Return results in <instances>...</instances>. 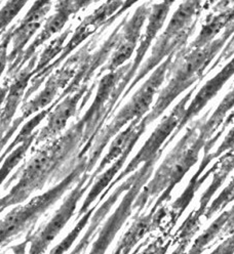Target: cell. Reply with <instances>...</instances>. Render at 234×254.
<instances>
[{"instance_id":"cell-1","label":"cell","mask_w":234,"mask_h":254,"mask_svg":"<svg viewBox=\"0 0 234 254\" xmlns=\"http://www.w3.org/2000/svg\"><path fill=\"white\" fill-rule=\"evenodd\" d=\"M208 114L209 112L204 118L195 121L194 124L186 129V133L155 171L152 180L140 192L134 203L137 215L144 209L148 202L158 197L151 211L155 212L157 210L164 202L170 199L175 187L181 183L183 178L197 163L200 151L205 149L207 142L216 132V129L206 120Z\"/></svg>"},{"instance_id":"cell-2","label":"cell","mask_w":234,"mask_h":254,"mask_svg":"<svg viewBox=\"0 0 234 254\" xmlns=\"http://www.w3.org/2000/svg\"><path fill=\"white\" fill-rule=\"evenodd\" d=\"M233 33L234 23L224 30L219 38H216L202 49L189 50L188 47H184L177 53L168 73L169 81L167 85L161 89L152 110L144 117L148 125L158 119L180 94L190 88L197 80L207 76V68L223 50Z\"/></svg>"},{"instance_id":"cell-3","label":"cell","mask_w":234,"mask_h":254,"mask_svg":"<svg viewBox=\"0 0 234 254\" xmlns=\"http://www.w3.org/2000/svg\"><path fill=\"white\" fill-rule=\"evenodd\" d=\"M88 155L77 157V164L70 174L43 194L34 197L25 205H20L10 210L0 219V247L11 242L14 238L32 228L37 219L58 202L72 185L80 181L88 172Z\"/></svg>"},{"instance_id":"cell-4","label":"cell","mask_w":234,"mask_h":254,"mask_svg":"<svg viewBox=\"0 0 234 254\" xmlns=\"http://www.w3.org/2000/svg\"><path fill=\"white\" fill-rule=\"evenodd\" d=\"M176 55L177 53L170 55L152 72L147 80L135 92L131 101L119 111L113 120L104 127L98 134L88 153V169L90 171L96 166L109 141L120 132L122 127L136 119H143L144 115L149 112L155 94L158 92V89L163 84L165 78L168 77L171 64H173Z\"/></svg>"},{"instance_id":"cell-5","label":"cell","mask_w":234,"mask_h":254,"mask_svg":"<svg viewBox=\"0 0 234 254\" xmlns=\"http://www.w3.org/2000/svg\"><path fill=\"white\" fill-rule=\"evenodd\" d=\"M135 4L136 2L107 1L103 3L100 7H98L95 11L91 12L89 15H87L75 29V31L73 32V36L64 46L63 51H62L58 59L54 61L49 67H46L42 72L33 76V78L31 79L30 85L25 94L24 102H27L31 95L38 90L42 83L46 81V79L62 65V63L68 59V57L82 42H84L88 37L95 35L99 30L103 29L104 27L110 26L119 15H121L124 11H127Z\"/></svg>"},{"instance_id":"cell-6","label":"cell","mask_w":234,"mask_h":254,"mask_svg":"<svg viewBox=\"0 0 234 254\" xmlns=\"http://www.w3.org/2000/svg\"><path fill=\"white\" fill-rule=\"evenodd\" d=\"M196 87L197 85H195L193 88H191L185 94V97L174 107L173 110H171L169 115L165 116L162 119V121L157 125V127L154 129L152 134L146 140L141 150L138 152V154L132 159V161L128 164V166L119 173V176L110 184V186L105 190V192L101 195L96 205L101 203L118 183H120L123 179H126L132 172L137 171L140 165L152 161L154 159L160 158L163 152V146L167 141V138H169L170 135L175 132L177 127L181 123L185 114L187 104L189 103L190 99L192 98V94Z\"/></svg>"},{"instance_id":"cell-7","label":"cell","mask_w":234,"mask_h":254,"mask_svg":"<svg viewBox=\"0 0 234 254\" xmlns=\"http://www.w3.org/2000/svg\"><path fill=\"white\" fill-rule=\"evenodd\" d=\"M95 180L96 177L92 173L83 174L48 224L39 228L32 236L28 237L27 241L30 246L27 254H44L51 243L68 224V221L75 213L78 202L80 201Z\"/></svg>"},{"instance_id":"cell-8","label":"cell","mask_w":234,"mask_h":254,"mask_svg":"<svg viewBox=\"0 0 234 254\" xmlns=\"http://www.w3.org/2000/svg\"><path fill=\"white\" fill-rule=\"evenodd\" d=\"M158 159H154L152 161H149L140 168L138 171V177L135 181L134 185L128 190L127 194L124 195L122 201L118 205L116 210L113 214L109 217L102 229L99 232L97 240L92 244L91 250L88 254H105L107 249L110 246L112 241L114 240L115 236L120 231L122 226L126 224L128 218L132 215L134 210V203L138 197V195L141 192L144 186L148 183L149 179L151 178L153 169L155 167L156 162Z\"/></svg>"},{"instance_id":"cell-9","label":"cell","mask_w":234,"mask_h":254,"mask_svg":"<svg viewBox=\"0 0 234 254\" xmlns=\"http://www.w3.org/2000/svg\"><path fill=\"white\" fill-rule=\"evenodd\" d=\"M173 4L174 2L171 1L152 3L151 11L148 17V25L146 27L144 35L140 39V45L137 49L134 62L132 63L129 72L122 78V80L119 82V84L113 91L112 97L110 99V102L116 106V109L118 108V103L120 101V98L122 97L123 92L126 91V89L134 80L139 67L141 66L148 50L150 49L152 41L155 39L156 35H157L158 32L163 27V24L167 18V14Z\"/></svg>"},{"instance_id":"cell-10","label":"cell","mask_w":234,"mask_h":254,"mask_svg":"<svg viewBox=\"0 0 234 254\" xmlns=\"http://www.w3.org/2000/svg\"><path fill=\"white\" fill-rule=\"evenodd\" d=\"M152 2H145L140 5L130 20H127L121 28L120 39L106 66L101 68L98 76L103 73L115 72L126 64L134 55L138 42L141 38L143 26L151 11Z\"/></svg>"},{"instance_id":"cell-11","label":"cell","mask_w":234,"mask_h":254,"mask_svg":"<svg viewBox=\"0 0 234 254\" xmlns=\"http://www.w3.org/2000/svg\"><path fill=\"white\" fill-rule=\"evenodd\" d=\"M234 169V151L228 152L226 155L220 157L219 160V166L217 167L215 172L213 173V181L212 184L209 186V188L206 190V192L202 194L199 207L194 212H191V214L187 217V219L183 222V225L180 227L178 232V243H179V249L185 251L187 245H188L192 239V237L195 235V233L198 231L200 226V217L205 215L208 205L210 203V200L215 195V193L218 190L227 177L230 174V172Z\"/></svg>"},{"instance_id":"cell-12","label":"cell","mask_w":234,"mask_h":254,"mask_svg":"<svg viewBox=\"0 0 234 254\" xmlns=\"http://www.w3.org/2000/svg\"><path fill=\"white\" fill-rule=\"evenodd\" d=\"M52 1H36L27 11L22 21L15 26L12 32L11 50L8 54V69L6 78L11 79L14 76L17 69L18 62L24 54L25 46L30 39L34 36L36 32L40 29L46 15L53 7Z\"/></svg>"},{"instance_id":"cell-13","label":"cell","mask_w":234,"mask_h":254,"mask_svg":"<svg viewBox=\"0 0 234 254\" xmlns=\"http://www.w3.org/2000/svg\"><path fill=\"white\" fill-rule=\"evenodd\" d=\"M196 24L187 28L182 32H179V33H171V32L166 30L163 31V33L158 37L157 40H156L154 46L152 47L151 55L143 64L142 67L139 69L132 83L129 85L126 91L123 92L122 97L118 103V106L121 103V101L127 98V95L140 81L142 80V79H144L152 70H155L157 68L162 62H164V59L166 60L170 55L176 54L183 50L184 47H186L188 39L195 32Z\"/></svg>"},{"instance_id":"cell-14","label":"cell","mask_w":234,"mask_h":254,"mask_svg":"<svg viewBox=\"0 0 234 254\" xmlns=\"http://www.w3.org/2000/svg\"><path fill=\"white\" fill-rule=\"evenodd\" d=\"M91 3V1H77V0H63V1H58L56 3V11L46 20L40 33L24 51V54L18 62L14 76L24 68V66L27 65V63L36 54H38L37 51L43 43L49 41L54 35L62 31V29L65 27V25L70 20L71 15L76 14L78 11L87 7Z\"/></svg>"},{"instance_id":"cell-15","label":"cell","mask_w":234,"mask_h":254,"mask_svg":"<svg viewBox=\"0 0 234 254\" xmlns=\"http://www.w3.org/2000/svg\"><path fill=\"white\" fill-rule=\"evenodd\" d=\"M128 20V15L122 19V21L118 24V26L113 30L111 35L108 37V39L104 42V44L100 47V50L97 51L95 54H91L86 61L82 64L79 70L77 71L75 77L73 78V80L70 82V84L63 90L59 98L57 99L58 101L55 102V104H58L60 101L66 98L67 95L74 93L79 89L82 85L88 84V81L92 78V76L95 75L96 71L102 67L105 62L111 57L112 53L114 52L115 47L117 46L119 39H120V34H121V28L123 27L124 23Z\"/></svg>"},{"instance_id":"cell-16","label":"cell","mask_w":234,"mask_h":254,"mask_svg":"<svg viewBox=\"0 0 234 254\" xmlns=\"http://www.w3.org/2000/svg\"><path fill=\"white\" fill-rule=\"evenodd\" d=\"M88 88V84L82 85L77 91L67 95L53 108L48 116V124L38 130L35 138L36 145L46 140H53L63 132L69 119L77 113L78 105L84 98Z\"/></svg>"},{"instance_id":"cell-17","label":"cell","mask_w":234,"mask_h":254,"mask_svg":"<svg viewBox=\"0 0 234 254\" xmlns=\"http://www.w3.org/2000/svg\"><path fill=\"white\" fill-rule=\"evenodd\" d=\"M233 75H234V58L227 64L226 66L222 68V70L219 73L215 75L212 79H210V80L199 89V91L193 98L192 102L189 104L188 107L186 108L184 117L181 123L179 124V126L177 127V129L165 142V145L162 148L163 151L166 149V147L170 144V142L175 139V137L179 134V132L184 128L185 125L189 121H191L195 116H197L200 111L207 106V104L216 97L218 92L222 89V87L229 81V79Z\"/></svg>"},{"instance_id":"cell-18","label":"cell","mask_w":234,"mask_h":254,"mask_svg":"<svg viewBox=\"0 0 234 254\" xmlns=\"http://www.w3.org/2000/svg\"><path fill=\"white\" fill-rule=\"evenodd\" d=\"M38 58L39 55L36 54L10 80L6 100L2 109L1 116H0V130L5 131L11 126L15 112H17L20 104L24 101L31 79L33 78V72L38 62Z\"/></svg>"},{"instance_id":"cell-19","label":"cell","mask_w":234,"mask_h":254,"mask_svg":"<svg viewBox=\"0 0 234 254\" xmlns=\"http://www.w3.org/2000/svg\"><path fill=\"white\" fill-rule=\"evenodd\" d=\"M217 13L208 15L197 37L188 47L189 50H199L212 43L229 25L234 23V1H221L216 3Z\"/></svg>"},{"instance_id":"cell-20","label":"cell","mask_w":234,"mask_h":254,"mask_svg":"<svg viewBox=\"0 0 234 254\" xmlns=\"http://www.w3.org/2000/svg\"><path fill=\"white\" fill-rule=\"evenodd\" d=\"M147 126L148 124L146 123L144 118L136 119L130 123L126 129L120 131L111 142L107 154L102 159V161L100 162L97 169L92 172L93 176L97 178L99 174L103 172L106 166L111 164L116 159H118L131 145H136L139 138L145 132Z\"/></svg>"},{"instance_id":"cell-21","label":"cell","mask_w":234,"mask_h":254,"mask_svg":"<svg viewBox=\"0 0 234 254\" xmlns=\"http://www.w3.org/2000/svg\"><path fill=\"white\" fill-rule=\"evenodd\" d=\"M137 177H138V172L136 171L134 174H132L129 179H127L126 182H123L120 186H118L113 190L112 194L108 197V199L100 206L98 210L95 212V214L91 216L89 227L87 228L85 234L81 238L79 243L75 246V248L69 254H83L84 253V251L87 249L90 242L92 241L93 237L96 236V234L99 230V227L102 224L104 218L106 217V215L109 213V211H110V209L113 207L114 204L117 202V200L119 199L121 194L123 192H128V190L131 189V187L134 185L135 181L137 180Z\"/></svg>"},{"instance_id":"cell-22","label":"cell","mask_w":234,"mask_h":254,"mask_svg":"<svg viewBox=\"0 0 234 254\" xmlns=\"http://www.w3.org/2000/svg\"><path fill=\"white\" fill-rule=\"evenodd\" d=\"M165 215L164 208L160 207L155 212L151 211L147 215L135 216L132 226L124 234L117 244L116 249L112 254H130L132 249L141 241L145 235H147L152 229L157 227L162 217Z\"/></svg>"},{"instance_id":"cell-23","label":"cell","mask_w":234,"mask_h":254,"mask_svg":"<svg viewBox=\"0 0 234 254\" xmlns=\"http://www.w3.org/2000/svg\"><path fill=\"white\" fill-rule=\"evenodd\" d=\"M213 160H214V158L212 156V153L205 154L199 168L197 169L194 176L191 178L186 190H184L183 194L179 197V199L171 204V210L169 212L170 213L169 214V217H170L169 222H170L171 228L176 225V221L182 216V214L184 213L186 208L188 207V205L190 204L191 200L194 198V195L198 190L199 187L206 182V180L211 176V174H213L215 172V170L217 169V167L219 166V161H218L210 168V170L205 172L206 168L209 166V164Z\"/></svg>"},{"instance_id":"cell-24","label":"cell","mask_w":234,"mask_h":254,"mask_svg":"<svg viewBox=\"0 0 234 254\" xmlns=\"http://www.w3.org/2000/svg\"><path fill=\"white\" fill-rule=\"evenodd\" d=\"M134 147H135V145H131L126 151L122 153V155L118 159H116L114 163L111 165V167H109L106 171L99 174V176L96 178V183L92 185L89 193L87 194L85 200L83 201L79 211H78V213H77L76 219H79L83 214H85L90 209L91 204L97 200L98 197L101 196L102 193L105 192V190L109 186H110V184L113 182L114 177L122 168L123 164L126 163L127 159L130 156V154L132 153Z\"/></svg>"},{"instance_id":"cell-25","label":"cell","mask_w":234,"mask_h":254,"mask_svg":"<svg viewBox=\"0 0 234 254\" xmlns=\"http://www.w3.org/2000/svg\"><path fill=\"white\" fill-rule=\"evenodd\" d=\"M59 90H63L56 77L52 74L45 81L43 89L31 101L25 102L22 107V116L25 119L37 113L40 110H45L53 105V102L58 97Z\"/></svg>"},{"instance_id":"cell-26","label":"cell","mask_w":234,"mask_h":254,"mask_svg":"<svg viewBox=\"0 0 234 254\" xmlns=\"http://www.w3.org/2000/svg\"><path fill=\"white\" fill-rule=\"evenodd\" d=\"M71 32H72V29L70 27L67 30H65L63 33H61L57 38L53 39L51 41V43L45 47L43 52L39 55L38 62L36 64V67H35L34 72H33V76L39 74L46 67H49L51 64L53 63L54 59L61 55L62 51H63V49H64L65 41L69 37Z\"/></svg>"},{"instance_id":"cell-27","label":"cell","mask_w":234,"mask_h":254,"mask_svg":"<svg viewBox=\"0 0 234 254\" xmlns=\"http://www.w3.org/2000/svg\"><path fill=\"white\" fill-rule=\"evenodd\" d=\"M55 106H56V105L53 104L51 107L46 108L45 110H42L40 113H38L37 115H35L32 119H30V120L22 127V129L19 131L18 135L15 136V138L12 140L11 144L4 150V152H3L1 155H0V161L3 162L4 159L8 156V154H9L11 151H13V150L15 149V147L20 146V145L22 144V142H24L25 140H27L28 138H30L31 136L33 135L34 129L42 122V120H43L46 116H49L50 112L53 110V108H54Z\"/></svg>"},{"instance_id":"cell-28","label":"cell","mask_w":234,"mask_h":254,"mask_svg":"<svg viewBox=\"0 0 234 254\" xmlns=\"http://www.w3.org/2000/svg\"><path fill=\"white\" fill-rule=\"evenodd\" d=\"M37 134L38 131H35L32 136L22 142L20 146H18L13 151H11L8 154V156L4 159V161L2 162V166L0 167V186L3 184V182L6 180L12 169L15 166H18V164L23 160L31 145L33 144V141H35Z\"/></svg>"},{"instance_id":"cell-29","label":"cell","mask_w":234,"mask_h":254,"mask_svg":"<svg viewBox=\"0 0 234 254\" xmlns=\"http://www.w3.org/2000/svg\"><path fill=\"white\" fill-rule=\"evenodd\" d=\"M98 205H95L93 207H91L85 214H83L78 222L76 224V226L73 228V230L66 236L65 239L62 240L52 251L50 254H65L70 247L73 245V243L76 241V239L79 236V234L82 232V230L85 228V226L88 224L89 219L92 216L93 211L96 210Z\"/></svg>"},{"instance_id":"cell-30","label":"cell","mask_w":234,"mask_h":254,"mask_svg":"<svg viewBox=\"0 0 234 254\" xmlns=\"http://www.w3.org/2000/svg\"><path fill=\"white\" fill-rule=\"evenodd\" d=\"M232 201H234V177L232 178L228 186L220 193V195L212 202L210 207L205 213L206 218L210 219L215 213L222 211Z\"/></svg>"},{"instance_id":"cell-31","label":"cell","mask_w":234,"mask_h":254,"mask_svg":"<svg viewBox=\"0 0 234 254\" xmlns=\"http://www.w3.org/2000/svg\"><path fill=\"white\" fill-rule=\"evenodd\" d=\"M234 108V88L225 95L223 101L218 106L215 112L212 114L208 121V123L213 127L214 129L218 130V128L223 124L224 119L229 111H231Z\"/></svg>"},{"instance_id":"cell-32","label":"cell","mask_w":234,"mask_h":254,"mask_svg":"<svg viewBox=\"0 0 234 254\" xmlns=\"http://www.w3.org/2000/svg\"><path fill=\"white\" fill-rule=\"evenodd\" d=\"M26 4V1H7L4 3L0 9V36L5 33L7 26L21 12Z\"/></svg>"},{"instance_id":"cell-33","label":"cell","mask_w":234,"mask_h":254,"mask_svg":"<svg viewBox=\"0 0 234 254\" xmlns=\"http://www.w3.org/2000/svg\"><path fill=\"white\" fill-rule=\"evenodd\" d=\"M15 25H12L5 33L2 35L1 41H0V77L3 74L4 70L6 69V66L8 64V46L12 39V32Z\"/></svg>"},{"instance_id":"cell-34","label":"cell","mask_w":234,"mask_h":254,"mask_svg":"<svg viewBox=\"0 0 234 254\" xmlns=\"http://www.w3.org/2000/svg\"><path fill=\"white\" fill-rule=\"evenodd\" d=\"M26 119L24 118V116H20L15 120H13L11 126L7 130H0V152L4 148V146L7 144L8 140L11 138V136L13 135V133L18 130L19 126L25 121Z\"/></svg>"},{"instance_id":"cell-35","label":"cell","mask_w":234,"mask_h":254,"mask_svg":"<svg viewBox=\"0 0 234 254\" xmlns=\"http://www.w3.org/2000/svg\"><path fill=\"white\" fill-rule=\"evenodd\" d=\"M234 149V127L230 129L228 134L225 136L222 144L218 147L217 151L215 153H212V156L214 159L220 158L222 155H224L226 152L231 151Z\"/></svg>"},{"instance_id":"cell-36","label":"cell","mask_w":234,"mask_h":254,"mask_svg":"<svg viewBox=\"0 0 234 254\" xmlns=\"http://www.w3.org/2000/svg\"><path fill=\"white\" fill-rule=\"evenodd\" d=\"M234 55V36H232L231 40L228 42V44L224 47V50L222 51V53L220 54V56L218 57V59L214 62V64L212 65V68L209 70L208 73L212 72L213 70H215L218 66L220 65V64L224 63L225 61L229 60L232 56ZM208 75V74H207Z\"/></svg>"},{"instance_id":"cell-37","label":"cell","mask_w":234,"mask_h":254,"mask_svg":"<svg viewBox=\"0 0 234 254\" xmlns=\"http://www.w3.org/2000/svg\"><path fill=\"white\" fill-rule=\"evenodd\" d=\"M222 214L225 219V224L221 238L224 236H231L232 234H234V205L232 206V208L230 210L224 211Z\"/></svg>"},{"instance_id":"cell-38","label":"cell","mask_w":234,"mask_h":254,"mask_svg":"<svg viewBox=\"0 0 234 254\" xmlns=\"http://www.w3.org/2000/svg\"><path fill=\"white\" fill-rule=\"evenodd\" d=\"M211 254H234V234L227 238Z\"/></svg>"},{"instance_id":"cell-39","label":"cell","mask_w":234,"mask_h":254,"mask_svg":"<svg viewBox=\"0 0 234 254\" xmlns=\"http://www.w3.org/2000/svg\"><path fill=\"white\" fill-rule=\"evenodd\" d=\"M9 83H10V79L5 78L2 86L0 87V116H1L3 104L5 103V100H6V95H7L8 88H9Z\"/></svg>"},{"instance_id":"cell-40","label":"cell","mask_w":234,"mask_h":254,"mask_svg":"<svg viewBox=\"0 0 234 254\" xmlns=\"http://www.w3.org/2000/svg\"><path fill=\"white\" fill-rule=\"evenodd\" d=\"M1 4H2V2H1V1H0V5H1Z\"/></svg>"}]
</instances>
